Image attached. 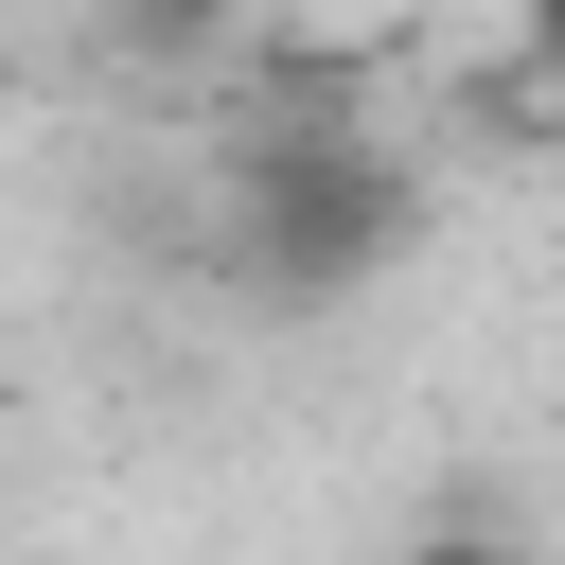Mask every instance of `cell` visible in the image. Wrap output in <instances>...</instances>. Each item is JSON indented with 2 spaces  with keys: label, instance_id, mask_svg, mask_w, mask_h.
Returning <instances> with one entry per match:
<instances>
[{
  "label": "cell",
  "instance_id": "1",
  "mask_svg": "<svg viewBox=\"0 0 565 565\" xmlns=\"http://www.w3.org/2000/svg\"><path fill=\"white\" fill-rule=\"evenodd\" d=\"M406 230H424V177H406L388 141H353V124H265V141L230 159V265H247V300H282V318L371 300V282L406 265Z\"/></svg>",
  "mask_w": 565,
  "mask_h": 565
},
{
  "label": "cell",
  "instance_id": "2",
  "mask_svg": "<svg viewBox=\"0 0 565 565\" xmlns=\"http://www.w3.org/2000/svg\"><path fill=\"white\" fill-rule=\"evenodd\" d=\"M388 565H530V530H512L494 494H441V512H424V530H406Z\"/></svg>",
  "mask_w": 565,
  "mask_h": 565
},
{
  "label": "cell",
  "instance_id": "3",
  "mask_svg": "<svg viewBox=\"0 0 565 565\" xmlns=\"http://www.w3.org/2000/svg\"><path fill=\"white\" fill-rule=\"evenodd\" d=\"M141 35H230V0H124Z\"/></svg>",
  "mask_w": 565,
  "mask_h": 565
}]
</instances>
